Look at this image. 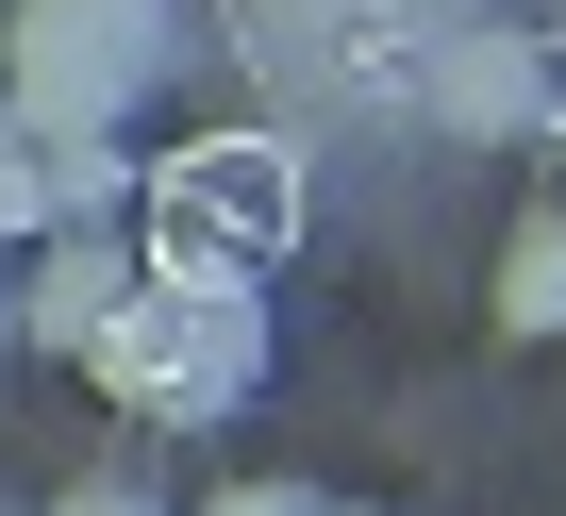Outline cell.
Instances as JSON below:
<instances>
[{"label":"cell","instance_id":"6da1fadb","mask_svg":"<svg viewBox=\"0 0 566 516\" xmlns=\"http://www.w3.org/2000/svg\"><path fill=\"white\" fill-rule=\"evenodd\" d=\"M266 267H134V301L67 350L117 417H150V433H200V417H233L250 383H266V301H250Z\"/></svg>","mask_w":566,"mask_h":516},{"label":"cell","instance_id":"7a4b0ae2","mask_svg":"<svg viewBox=\"0 0 566 516\" xmlns=\"http://www.w3.org/2000/svg\"><path fill=\"white\" fill-rule=\"evenodd\" d=\"M184 51V0H18V34H0V101L18 134H117Z\"/></svg>","mask_w":566,"mask_h":516},{"label":"cell","instance_id":"3957f363","mask_svg":"<svg viewBox=\"0 0 566 516\" xmlns=\"http://www.w3.org/2000/svg\"><path fill=\"white\" fill-rule=\"evenodd\" d=\"M283 250H301V150L283 134H200L150 167L134 267H283Z\"/></svg>","mask_w":566,"mask_h":516},{"label":"cell","instance_id":"277c9868","mask_svg":"<svg viewBox=\"0 0 566 516\" xmlns=\"http://www.w3.org/2000/svg\"><path fill=\"white\" fill-rule=\"evenodd\" d=\"M417 117H433V134H467V150H533V134H566V84H549V51H533V34L450 18V34L417 51Z\"/></svg>","mask_w":566,"mask_h":516},{"label":"cell","instance_id":"5b68a950","mask_svg":"<svg viewBox=\"0 0 566 516\" xmlns=\"http://www.w3.org/2000/svg\"><path fill=\"white\" fill-rule=\"evenodd\" d=\"M117 301H134V233H117V217H51V233L18 250V334H34V350H84Z\"/></svg>","mask_w":566,"mask_h":516},{"label":"cell","instance_id":"8992f818","mask_svg":"<svg viewBox=\"0 0 566 516\" xmlns=\"http://www.w3.org/2000/svg\"><path fill=\"white\" fill-rule=\"evenodd\" d=\"M500 334L516 350H566V200H533L516 250H500Z\"/></svg>","mask_w":566,"mask_h":516},{"label":"cell","instance_id":"52a82bcc","mask_svg":"<svg viewBox=\"0 0 566 516\" xmlns=\"http://www.w3.org/2000/svg\"><path fill=\"white\" fill-rule=\"evenodd\" d=\"M200 516H317V483H217Z\"/></svg>","mask_w":566,"mask_h":516},{"label":"cell","instance_id":"ba28073f","mask_svg":"<svg viewBox=\"0 0 566 516\" xmlns=\"http://www.w3.org/2000/svg\"><path fill=\"white\" fill-rule=\"evenodd\" d=\"M317 516H367V499H317Z\"/></svg>","mask_w":566,"mask_h":516}]
</instances>
